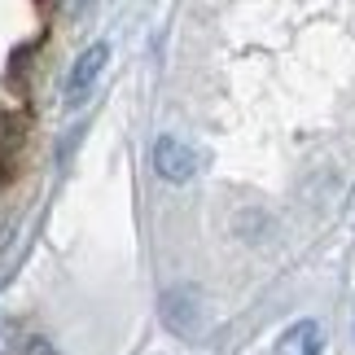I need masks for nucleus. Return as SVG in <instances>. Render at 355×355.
<instances>
[{
	"mask_svg": "<svg viewBox=\"0 0 355 355\" xmlns=\"http://www.w3.org/2000/svg\"><path fill=\"white\" fill-rule=\"evenodd\" d=\"M149 162L167 184H189L198 175V149H189L180 136H158L149 149Z\"/></svg>",
	"mask_w": 355,
	"mask_h": 355,
	"instance_id": "obj_1",
	"label": "nucleus"
},
{
	"mask_svg": "<svg viewBox=\"0 0 355 355\" xmlns=\"http://www.w3.org/2000/svg\"><path fill=\"white\" fill-rule=\"evenodd\" d=\"M105 62H110V44H105V40H97V44H88L84 53H79L71 75H66V105H79L88 97L92 84H97V75L105 71Z\"/></svg>",
	"mask_w": 355,
	"mask_h": 355,
	"instance_id": "obj_2",
	"label": "nucleus"
},
{
	"mask_svg": "<svg viewBox=\"0 0 355 355\" xmlns=\"http://www.w3.org/2000/svg\"><path fill=\"white\" fill-rule=\"evenodd\" d=\"M277 355H320V324L316 320H294L281 334Z\"/></svg>",
	"mask_w": 355,
	"mask_h": 355,
	"instance_id": "obj_3",
	"label": "nucleus"
},
{
	"mask_svg": "<svg viewBox=\"0 0 355 355\" xmlns=\"http://www.w3.org/2000/svg\"><path fill=\"white\" fill-rule=\"evenodd\" d=\"M58 5H62L66 18H79V13H88L92 5H97V0H58Z\"/></svg>",
	"mask_w": 355,
	"mask_h": 355,
	"instance_id": "obj_4",
	"label": "nucleus"
},
{
	"mask_svg": "<svg viewBox=\"0 0 355 355\" xmlns=\"http://www.w3.org/2000/svg\"><path fill=\"white\" fill-rule=\"evenodd\" d=\"M26 355H58V347H53L49 338H31V343H26Z\"/></svg>",
	"mask_w": 355,
	"mask_h": 355,
	"instance_id": "obj_5",
	"label": "nucleus"
},
{
	"mask_svg": "<svg viewBox=\"0 0 355 355\" xmlns=\"http://www.w3.org/2000/svg\"><path fill=\"white\" fill-rule=\"evenodd\" d=\"M9 334H13V324L0 320V355H13V338H9Z\"/></svg>",
	"mask_w": 355,
	"mask_h": 355,
	"instance_id": "obj_6",
	"label": "nucleus"
}]
</instances>
